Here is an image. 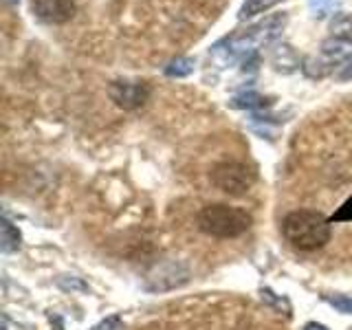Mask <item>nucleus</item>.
<instances>
[{"label":"nucleus","instance_id":"16","mask_svg":"<svg viewBox=\"0 0 352 330\" xmlns=\"http://www.w3.org/2000/svg\"><path fill=\"white\" fill-rule=\"evenodd\" d=\"M306 330H326V328H324V326H319V324H308Z\"/></svg>","mask_w":352,"mask_h":330},{"label":"nucleus","instance_id":"13","mask_svg":"<svg viewBox=\"0 0 352 330\" xmlns=\"http://www.w3.org/2000/svg\"><path fill=\"white\" fill-rule=\"evenodd\" d=\"M11 225L9 223H3V240H5V251H11V249H16L18 247V240H20V236H14L11 238Z\"/></svg>","mask_w":352,"mask_h":330},{"label":"nucleus","instance_id":"10","mask_svg":"<svg viewBox=\"0 0 352 330\" xmlns=\"http://www.w3.org/2000/svg\"><path fill=\"white\" fill-rule=\"evenodd\" d=\"M194 73V60L192 58H174L165 66V75L168 77H187Z\"/></svg>","mask_w":352,"mask_h":330},{"label":"nucleus","instance_id":"7","mask_svg":"<svg viewBox=\"0 0 352 330\" xmlns=\"http://www.w3.org/2000/svg\"><path fill=\"white\" fill-rule=\"evenodd\" d=\"M271 62L275 69L284 71V73H291L293 69H297V55L291 44H280V47H275V51L271 55Z\"/></svg>","mask_w":352,"mask_h":330},{"label":"nucleus","instance_id":"5","mask_svg":"<svg viewBox=\"0 0 352 330\" xmlns=\"http://www.w3.org/2000/svg\"><path fill=\"white\" fill-rule=\"evenodd\" d=\"M108 95L110 99L124 110H139L148 104L150 99V86L146 82H126V80H117L110 82L108 86Z\"/></svg>","mask_w":352,"mask_h":330},{"label":"nucleus","instance_id":"6","mask_svg":"<svg viewBox=\"0 0 352 330\" xmlns=\"http://www.w3.org/2000/svg\"><path fill=\"white\" fill-rule=\"evenodd\" d=\"M33 14L47 25H64L75 16V0H33Z\"/></svg>","mask_w":352,"mask_h":330},{"label":"nucleus","instance_id":"9","mask_svg":"<svg viewBox=\"0 0 352 330\" xmlns=\"http://www.w3.org/2000/svg\"><path fill=\"white\" fill-rule=\"evenodd\" d=\"M330 31H333V38L352 42V14H335Z\"/></svg>","mask_w":352,"mask_h":330},{"label":"nucleus","instance_id":"4","mask_svg":"<svg viewBox=\"0 0 352 330\" xmlns=\"http://www.w3.org/2000/svg\"><path fill=\"white\" fill-rule=\"evenodd\" d=\"M209 179H212V183L220 192H225L229 196H245L251 190V185L256 183V172L247 163L223 161L214 165Z\"/></svg>","mask_w":352,"mask_h":330},{"label":"nucleus","instance_id":"12","mask_svg":"<svg viewBox=\"0 0 352 330\" xmlns=\"http://www.w3.org/2000/svg\"><path fill=\"white\" fill-rule=\"evenodd\" d=\"M236 106H240V108H262V106H267V99L256 95V93H245L242 97L236 99Z\"/></svg>","mask_w":352,"mask_h":330},{"label":"nucleus","instance_id":"8","mask_svg":"<svg viewBox=\"0 0 352 330\" xmlns=\"http://www.w3.org/2000/svg\"><path fill=\"white\" fill-rule=\"evenodd\" d=\"M280 3H284V0H245L238 11V20H249L253 16H260Z\"/></svg>","mask_w":352,"mask_h":330},{"label":"nucleus","instance_id":"3","mask_svg":"<svg viewBox=\"0 0 352 330\" xmlns=\"http://www.w3.org/2000/svg\"><path fill=\"white\" fill-rule=\"evenodd\" d=\"M196 225L207 236L227 240V238H238L242 234H247L253 225V218L247 209H242V207H234L227 203H214L198 212Z\"/></svg>","mask_w":352,"mask_h":330},{"label":"nucleus","instance_id":"17","mask_svg":"<svg viewBox=\"0 0 352 330\" xmlns=\"http://www.w3.org/2000/svg\"><path fill=\"white\" fill-rule=\"evenodd\" d=\"M7 3H11V5H18V3H20V0H7Z\"/></svg>","mask_w":352,"mask_h":330},{"label":"nucleus","instance_id":"2","mask_svg":"<svg viewBox=\"0 0 352 330\" xmlns=\"http://www.w3.org/2000/svg\"><path fill=\"white\" fill-rule=\"evenodd\" d=\"M282 236L295 249L317 251L330 242L333 229H330V220L322 212L297 209L282 220Z\"/></svg>","mask_w":352,"mask_h":330},{"label":"nucleus","instance_id":"14","mask_svg":"<svg viewBox=\"0 0 352 330\" xmlns=\"http://www.w3.org/2000/svg\"><path fill=\"white\" fill-rule=\"evenodd\" d=\"M93 330H121V322H119V317H110L99 326H95Z\"/></svg>","mask_w":352,"mask_h":330},{"label":"nucleus","instance_id":"1","mask_svg":"<svg viewBox=\"0 0 352 330\" xmlns=\"http://www.w3.org/2000/svg\"><path fill=\"white\" fill-rule=\"evenodd\" d=\"M286 22H289L286 14L269 16L256 22V25H251L238 33H231V36L216 42L212 47V53L225 64L256 60V53L260 47H267V44L275 42L282 36V31L286 29Z\"/></svg>","mask_w":352,"mask_h":330},{"label":"nucleus","instance_id":"11","mask_svg":"<svg viewBox=\"0 0 352 330\" xmlns=\"http://www.w3.org/2000/svg\"><path fill=\"white\" fill-rule=\"evenodd\" d=\"M337 0H308V7H311V14L319 20L328 18L335 11Z\"/></svg>","mask_w":352,"mask_h":330},{"label":"nucleus","instance_id":"15","mask_svg":"<svg viewBox=\"0 0 352 330\" xmlns=\"http://www.w3.org/2000/svg\"><path fill=\"white\" fill-rule=\"evenodd\" d=\"M339 80H352V60L344 66V71L339 73Z\"/></svg>","mask_w":352,"mask_h":330}]
</instances>
